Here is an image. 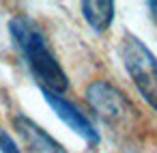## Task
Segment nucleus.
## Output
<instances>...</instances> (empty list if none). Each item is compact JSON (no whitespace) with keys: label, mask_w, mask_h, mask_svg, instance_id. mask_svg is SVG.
I'll use <instances>...</instances> for the list:
<instances>
[{"label":"nucleus","mask_w":157,"mask_h":153,"mask_svg":"<svg viewBox=\"0 0 157 153\" xmlns=\"http://www.w3.org/2000/svg\"><path fill=\"white\" fill-rule=\"evenodd\" d=\"M9 35L24 56L33 76L41 82V88L52 93H65L69 88V80L58 58L50 50V43L35 20L28 15H15L9 20Z\"/></svg>","instance_id":"obj_1"},{"label":"nucleus","mask_w":157,"mask_h":153,"mask_svg":"<svg viewBox=\"0 0 157 153\" xmlns=\"http://www.w3.org/2000/svg\"><path fill=\"white\" fill-rule=\"evenodd\" d=\"M121 58L142 99L157 112V56L140 37L125 33L121 39Z\"/></svg>","instance_id":"obj_2"},{"label":"nucleus","mask_w":157,"mask_h":153,"mask_svg":"<svg viewBox=\"0 0 157 153\" xmlns=\"http://www.w3.org/2000/svg\"><path fill=\"white\" fill-rule=\"evenodd\" d=\"M86 101L90 104V108L108 123H116V121H123L127 116V112L131 110L127 97L116 88L112 86L110 82L105 80H95L86 86Z\"/></svg>","instance_id":"obj_3"},{"label":"nucleus","mask_w":157,"mask_h":153,"mask_svg":"<svg viewBox=\"0 0 157 153\" xmlns=\"http://www.w3.org/2000/svg\"><path fill=\"white\" fill-rule=\"evenodd\" d=\"M41 95H43V99H45V104L52 108V112L73 131V134H78L84 142H88V144H99V131L95 129V125L90 123V119L75 106V104H71L69 99H65L63 95H58V93H52V91H45V88H41Z\"/></svg>","instance_id":"obj_4"},{"label":"nucleus","mask_w":157,"mask_h":153,"mask_svg":"<svg viewBox=\"0 0 157 153\" xmlns=\"http://www.w3.org/2000/svg\"><path fill=\"white\" fill-rule=\"evenodd\" d=\"M13 127L33 153H67V149L56 138H52L39 123H35L26 114L13 116Z\"/></svg>","instance_id":"obj_5"},{"label":"nucleus","mask_w":157,"mask_h":153,"mask_svg":"<svg viewBox=\"0 0 157 153\" xmlns=\"http://www.w3.org/2000/svg\"><path fill=\"white\" fill-rule=\"evenodd\" d=\"M114 2L112 0H84L82 2V15L86 24L95 33H103L114 22Z\"/></svg>","instance_id":"obj_6"},{"label":"nucleus","mask_w":157,"mask_h":153,"mask_svg":"<svg viewBox=\"0 0 157 153\" xmlns=\"http://www.w3.org/2000/svg\"><path fill=\"white\" fill-rule=\"evenodd\" d=\"M0 153H22V149L17 147L13 136L9 131H5L2 127H0Z\"/></svg>","instance_id":"obj_7"},{"label":"nucleus","mask_w":157,"mask_h":153,"mask_svg":"<svg viewBox=\"0 0 157 153\" xmlns=\"http://www.w3.org/2000/svg\"><path fill=\"white\" fill-rule=\"evenodd\" d=\"M146 7H148V11H151L153 20L157 22V0H151V2H146Z\"/></svg>","instance_id":"obj_8"}]
</instances>
